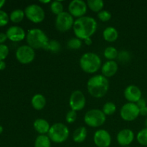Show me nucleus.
Segmentation results:
<instances>
[{"label": "nucleus", "instance_id": "nucleus-1", "mask_svg": "<svg viewBox=\"0 0 147 147\" xmlns=\"http://www.w3.org/2000/svg\"><path fill=\"white\" fill-rule=\"evenodd\" d=\"M97 27V22L93 17L83 16L75 20L73 29L76 37L84 40L95 34Z\"/></svg>", "mask_w": 147, "mask_h": 147}, {"label": "nucleus", "instance_id": "nucleus-2", "mask_svg": "<svg viewBox=\"0 0 147 147\" xmlns=\"http://www.w3.org/2000/svg\"><path fill=\"white\" fill-rule=\"evenodd\" d=\"M87 88L90 96L96 98H100L109 91V81L103 75H96L88 80Z\"/></svg>", "mask_w": 147, "mask_h": 147}, {"label": "nucleus", "instance_id": "nucleus-3", "mask_svg": "<svg viewBox=\"0 0 147 147\" xmlns=\"http://www.w3.org/2000/svg\"><path fill=\"white\" fill-rule=\"evenodd\" d=\"M26 39L28 45L34 50H45L50 41L45 32L39 28H32L29 30L26 35Z\"/></svg>", "mask_w": 147, "mask_h": 147}, {"label": "nucleus", "instance_id": "nucleus-4", "mask_svg": "<svg viewBox=\"0 0 147 147\" xmlns=\"http://www.w3.org/2000/svg\"><path fill=\"white\" fill-rule=\"evenodd\" d=\"M80 67L85 73H95L101 67V59L94 53H86L80 59Z\"/></svg>", "mask_w": 147, "mask_h": 147}, {"label": "nucleus", "instance_id": "nucleus-5", "mask_svg": "<svg viewBox=\"0 0 147 147\" xmlns=\"http://www.w3.org/2000/svg\"><path fill=\"white\" fill-rule=\"evenodd\" d=\"M70 131L66 125L63 123H55L51 126L47 136L51 142L60 144L67 140Z\"/></svg>", "mask_w": 147, "mask_h": 147}, {"label": "nucleus", "instance_id": "nucleus-6", "mask_svg": "<svg viewBox=\"0 0 147 147\" xmlns=\"http://www.w3.org/2000/svg\"><path fill=\"white\" fill-rule=\"evenodd\" d=\"M106 116L100 109H91L86 112L84 116V122L87 126L92 128L100 127L104 124Z\"/></svg>", "mask_w": 147, "mask_h": 147}, {"label": "nucleus", "instance_id": "nucleus-7", "mask_svg": "<svg viewBox=\"0 0 147 147\" xmlns=\"http://www.w3.org/2000/svg\"><path fill=\"white\" fill-rule=\"evenodd\" d=\"M25 17L32 22L38 24L44 21L45 12L41 6L37 4H32L27 6L24 9Z\"/></svg>", "mask_w": 147, "mask_h": 147}, {"label": "nucleus", "instance_id": "nucleus-8", "mask_svg": "<svg viewBox=\"0 0 147 147\" xmlns=\"http://www.w3.org/2000/svg\"><path fill=\"white\" fill-rule=\"evenodd\" d=\"M74 18L67 11H63V13L57 16L55 19V27L58 31L67 32L72 29L74 25Z\"/></svg>", "mask_w": 147, "mask_h": 147}, {"label": "nucleus", "instance_id": "nucleus-9", "mask_svg": "<svg viewBox=\"0 0 147 147\" xmlns=\"http://www.w3.org/2000/svg\"><path fill=\"white\" fill-rule=\"evenodd\" d=\"M16 57L22 64H30L35 58V52L28 45L20 46L16 52Z\"/></svg>", "mask_w": 147, "mask_h": 147}, {"label": "nucleus", "instance_id": "nucleus-10", "mask_svg": "<svg viewBox=\"0 0 147 147\" xmlns=\"http://www.w3.org/2000/svg\"><path fill=\"white\" fill-rule=\"evenodd\" d=\"M121 117L126 121H133L137 119L139 113V108L134 103H125L121 107L120 111Z\"/></svg>", "mask_w": 147, "mask_h": 147}, {"label": "nucleus", "instance_id": "nucleus-11", "mask_svg": "<svg viewBox=\"0 0 147 147\" xmlns=\"http://www.w3.org/2000/svg\"><path fill=\"white\" fill-rule=\"evenodd\" d=\"M86 104V97L81 90H76L71 93L69 98V106L71 110L76 112L81 111L84 109Z\"/></svg>", "mask_w": 147, "mask_h": 147}, {"label": "nucleus", "instance_id": "nucleus-12", "mask_svg": "<svg viewBox=\"0 0 147 147\" xmlns=\"http://www.w3.org/2000/svg\"><path fill=\"white\" fill-rule=\"evenodd\" d=\"M88 5L83 0H73L68 5V11L73 17H83L87 12Z\"/></svg>", "mask_w": 147, "mask_h": 147}, {"label": "nucleus", "instance_id": "nucleus-13", "mask_svg": "<svg viewBox=\"0 0 147 147\" xmlns=\"http://www.w3.org/2000/svg\"><path fill=\"white\" fill-rule=\"evenodd\" d=\"M93 142L98 147H109L111 144V136L108 131L99 129L95 132Z\"/></svg>", "mask_w": 147, "mask_h": 147}, {"label": "nucleus", "instance_id": "nucleus-14", "mask_svg": "<svg viewBox=\"0 0 147 147\" xmlns=\"http://www.w3.org/2000/svg\"><path fill=\"white\" fill-rule=\"evenodd\" d=\"M124 97L129 103H136L142 97L141 89L135 85H129L123 92Z\"/></svg>", "mask_w": 147, "mask_h": 147}, {"label": "nucleus", "instance_id": "nucleus-15", "mask_svg": "<svg viewBox=\"0 0 147 147\" xmlns=\"http://www.w3.org/2000/svg\"><path fill=\"white\" fill-rule=\"evenodd\" d=\"M134 139V134L129 129H124L118 133L116 140L119 145L125 147L128 146L133 142Z\"/></svg>", "mask_w": 147, "mask_h": 147}, {"label": "nucleus", "instance_id": "nucleus-16", "mask_svg": "<svg viewBox=\"0 0 147 147\" xmlns=\"http://www.w3.org/2000/svg\"><path fill=\"white\" fill-rule=\"evenodd\" d=\"M7 38L13 42H20L26 37L27 34L22 27L20 26H11L6 32Z\"/></svg>", "mask_w": 147, "mask_h": 147}, {"label": "nucleus", "instance_id": "nucleus-17", "mask_svg": "<svg viewBox=\"0 0 147 147\" xmlns=\"http://www.w3.org/2000/svg\"><path fill=\"white\" fill-rule=\"evenodd\" d=\"M119 65L114 60H108L101 66V72L106 78L113 77L117 73Z\"/></svg>", "mask_w": 147, "mask_h": 147}, {"label": "nucleus", "instance_id": "nucleus-18", "mask_svg": "<svg viewBox=\"0 0 147 147\" xmlns=\"http://www.w3.org/2000/svg\"><path fill=\"white\" fill-rule=\"evenodd\" d=\"M34 129L40 135H46L48 134L51 126L45 119H37L33 123Z\"/></svg>", "mask_w": 147, "mask_h": 147}, {"label": "nucleus", "instance_id": "nucleus-19", "mask_svg": "<svg viewBox=\"0 0 147 147\" xmlns=\"http://www.w3.org/2000/svg\"><path fill=\"white\" fill-rule=\"evenodd\" d=\"M46 98L43 95L37 93L33 96L31 100L32 106L34 108L35 110L40 111L42 110L46 106Z\"/></svg>", "mask_w": 147, "mask_h": 147}, {"label": "nucleus", "instance_id": "nucleus-20", "mask_svg": "<svg viewBox=\"0 0 147 147\" xmlns=\"http://www.w3.org/2000/svg\"><path fill=\"white\" fill-rule=\"evenodd\" d=\"M103 37L106 42H113L119 37V32L113 27H107L103 32Z\"/></svg>", "mask_w": 147, "mask_h": 147}, {"label": "nucleus", "instance_id": "nucleus-21", "mask_svg": "<svg viewBox=\"0 0 147 147\" xmlns=\"http://www.w3.org/2000/svg\"><path fill=\"white\" fill-rule=\"evenodd\" d=\"M87 129L84 126H80L77 128L73 132V139L76 143L80 144L84 142L87 138Z\"/></svg>", "mask_w": 147, "mask_h": 147}, {"label": "nucleus", "instance_id": "nucleus-22", "mask_svg": "<svg viewBox=\"0 0 147 147\" xmlns=\"http://www.w3.org/2000/svg\"><path fill=\"white\" fill-rule=\"evenodd\" d=\"M34 147H51V140L47 135H39L34 141Z\"/></svg>", "mask_w": 147, "mask_h": 147}, {"label": "nucleus", "instance_id": "nucleus-23", "mask_svg": "<svg viewBox=\"0 0 147 147\" xmlns=\"http://www.w3.org/2000/svg\"><path fill=\"white\" fill-rule=\"evenodd\" d=\"M88 7L94 12H100L104 7V1L103 0H88L87 1Z\"/></svg>", "mask_w": 147, "mask_h": 147}, {"label": "nucleus", "instance_id": "nucleus-24", "mask_svg": "<svg viewBox=\"0 0 147 147\" xmlns=\"http://www.w3.org/2000/svg\"><path fill=\"white\" fill-rule=\"evenodd\" d=\"M25 14L24 11L20 9H17L13 10L9 15V19L11 22L14 23H19L22 22L24 19Z\"/></svg>", "mask_w": 147, "mask_h": 147}, {"label": "nucleus", "instance_id": "nucleus-25", "mask_svg": "<svg viewBox=\"0 0 147 147\" xmlns=\"http://www.w3.org/2000/svg\"><path fill=\"white\" fill-rule=\"evenodd\" d=\"M119 52L114 47H106L103 52V55L108 60H114L118 57Z\"/></svg>", "mask_w": 147, "mask_h": 147}, {"label": "nucleus", "instance_id": "nucleus-26", "mask_svg": "<svg viewBox=\"0 0 147 147\" xmlns=\"http://www.w3.org/2000/svg\"><path fill=\"white\" fill-rule=\"evenodd\" d=\"M60 49H61V45L57 40H50L45 50L50 51L53 53H57L60 52Z\"/></svg>", "mask_w": 147, "mask_h": 147}, {"label": "nucleus", "instance_id": "nucleus-27", "mask_svg": "<svg viewBox=\"0 0 147 147\" xmlns=\"http://www.w3.org/2000/svg\"><path fill=\"white\" fill-rule=\"evenodd\" d=\"M103 112L106 116H111L116 112V106L114 103L111 101L106 102L103 106L102 109Z\"/></svg>", "mask_w": 147, "mask_h": 147}, {"label": "nucleus", "instance_id": "nucleus-28", "mask_svg": "<svg viewBox=\"0 0 147 147\" xmlns=\"http://www.w3.org/2000/svg\"><path fill=\"white\" fill-rule=\"evenodd\" d=\"M63 9H64V7H63V3L60 1H54L51 2V4H50V9L52 12L57 16L64 11Z\"/></svg>", "mask_w": 147, "mask_h": 147}, {"label": "nucleus", "instance_id": "nucleus-29", "mask_svg": "<svg viewBox=\"0 0 147 147\" xmlns=\"http://www.w3.org/2000/svg\"><path fill=\"white\" fill-rule=\"evenodd\" d=\"M82 45H83L82 40L78 38V37L70 38L67 42V47L71 50H78L82 47Z\"/></svg>", "mask_w": 147, "mask_h": 147}, {"label": "nucleus", "instance_id": "nucleus-30", "mask_svg": "<svg viewBox=\"0 0 147 147\" xmlns=\"http://www.w3.org/2000/svg\"><path fill=\"white\" fill-rule=\"evenodd\" d=\"M136 139L141 145L147 146V128L139 131L136 136Z\"/></svg>", "mask_w": 147, "mask_h": 147}, {"label": "nucleus", "instance_id": "nucleus-31", "mask_svg": "<svg viewBox=\"0 0 147 147\" xmlns=\"http://www.w3.org/2000/svg\"><path fill=\"white\" fill-rule=\"evenodd\" d=\"M118 60H119L121 63H127L131 59V54L129 53V51H126V50H122L120 53H119L118 55Z\"/></svg>", "mask_w": 147, "mask_h": 147}, {"label": "nucleus", "instance_id": "nucleus-32", "mask_svg": "<svg viewBox=\"0 0 147 147\" xmlns=\"http://www.w3.org/2000/svg\"><path fill=\"white\" fill-rule=\"evenodd\" d=\"M98 17L102 22H108L111 19V14L108 10L103 9L98 13Z\"/></svg>", "mask_w": 147, "mask_h": 147}, {"label": "nucleus", "instance_id": "nucleus-33", "mask_svg": "<svg viewBox=\"0 0 147 147\" xmlns=\"http://www.w3.org/2000/svg\"><path fill=\"white\" fill-rule=\"evenodd\" d=\"M77 119V112L70 110L67 113L65 116V120L68 123H73Z\"/></svg>", "mask_w": 147, "mask_h": 147}, {"label": "nucleus", "instance_id": "nucleus-34", "mask_svg": "<svg viewBox=\"0 0 147 147\" xmlns=\"http://www.w3.org/2000/svg\"><path fill=\"white\" fill-rule=\"evenodd\" d=\"M9 54V48L6 45L0 44V61H4Z\"/></svg>", "mask_w": 147, "mask_h": 147}, {"label": "nucleus", "instance_id": "nucleus-35", "mask_svg": "<svg viewBox=\"0 0 147 147\" xmlns=\"http://www.w3.org/2000/svg\"><path fill=\"white\" fill-rule=\"evenodd\" d=\"M9 20V17L7 14V12L2 11V10H0V27L5 26L6 24H7Z\"/></svg>", "mask_w": 147, "mask_h": 147}, {"label": "nucleus", "instance_id": "nucleus-36", "mask_svg": "<svg viewBox=\"0 0 147 147\" xmlns=\"http://www.w3.org/2000/svg\"><path fill=\"white\" fill-rule=\"evenodd\" d=\"M136 105H137L138 107H139V109H142V108L146 107V106H147L146 101L144 100V99L142 98L137 102V103H136Z\"/></svg>", "mask_w": 147, "mask_h": 147}, {"label": "nucleus", "instance_id": "nucleus-37", "mask_svg": "<svg viewBox=\"0 0 147 147\" xmlns=\"http://www.w3.org/2000/svg\"><path fill=\"white\" fill-rule=\"evenodd\" d=\"M7 34L3 32L0 33V44H3V43L7 40Z\"/></svg>", "mask_w": 147, "mask_h": 147}, {"label": "nucleus", "instance_id": "nucleus-38", "mask_svg": "<svg viewBox=\"0 0 147 147\" xmlns=\"http://www.w3.org/2000/svg\"><path fill=\"white\" fill-rule=\"evenodd\" d=\"M139 113H140V115H142V116H147V106L142 108V109H139Z\"/></svg>", "mask_w": 147, "mask_h": 147}, {"label": "nucleus", "instance_id": "nucleus-39", "mask_svg": "<svg viewBox=\"0 0 147 147\" xmlns=\"http://www.w3.org/2000/svg\"><path fill=\"white\" fill-rule=\"evenodd\" d=\"M84 42L86 45L88 46L91 45L92 43H93V42H92V40H91V37H89V38H87L86 39V40H84Z\"/></svg>", "mask_w": 147, "mask_h": 147}, {"label": "nucleus", "instance_id": "nucleus-40", "mask_svg": "<svg viewBox=\"0 0 147 147\" xmlns=\"http://www.w3.org/2000/svg\"><path fill=\"white\" fill-rule=\"evenodd\" d=\"M6 67V63L4 61H0V70H4Z\"/></svg>", "mask_w": 147, "mask_h": 147}, {"label": "nucleus", "instance_id": "nucleus-41", "mask_svg": "<svg viewBox=\"0 0 147 147\" xmlns=\"http://www.w3.org/2000/svg\"><path fill=\"white\" fill-rule=\"evenodd\" d=\"M4 4H5V1L4 0H0V8H1L4 6Z\"/></svg>", "mask_w": 147, "mask_h": 147}, {"label": "nucleus", "instance_id": "nucleus-42", "mask_svg": "<svg viewBox=\"0 0 147 147\" xmlns=\"http://www.w3.org/2000/svg\"><path fill=\"white\" fill-rule=\"evenodd\" d=\"M40 3H42V4H48V3H50L51 1L50 0H47V1H40Z\"/></svg>", "mask_w": 147, "mask_h": 147}, {"label": "nucleus", "instance_id": "nucleus-43", "mask_svg": "<svg viewBox=\"0 0 147 147\" xmlns=\"http://www.w3.org/2000/svg\"><path fill=\"white\" fill-rule=\"evenodd\" d=\"M3 130H4V129H3V127L1 126V125H0V134H1L2 133Z\"/></svg>", "mask_w": 147, "mask_h": 147}, {"label": "nucleus", "instance_id": "nucleus-44", "mask_svg": "<svg viewBox=\"0 0 147 147\" xmlns=\"http://www.w3.org/2000/svg\"><path fill=\"white\" fill-rule=\"evenodd\" d=\"M145 126H146V128H147V119L145 121Z\"/></svg>", "mask_w": 147, "mask_h": 147}, {"label": "nucleus", "instance_id": "nucleus-45", "mask_svg": "<svg viewBox=\"0 0 147 147\" xmlns=\"http://www.w3.org/2000/svg\"><path fill=\"white\" fill-rule=\"evenodd\" d=\"M125 147H130L129 146H125Z\"/></svg>", "mask_w": 147, "mask_h": 147}, {"label": "nucleus", "instance_id": "nucleus-46", "mask_svg": "<svg viewBox=\"0 0 147 147\" xmlns=\"http://www.w3.org/2000/svg\"><path fill=\"white\" fill-rule=\"evenodd\" d=\"M146 147H147V146H146Z\"/></svg>", "mask_w": 147, "mask_h": 147}]
</instances>
